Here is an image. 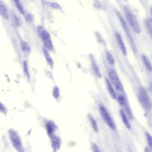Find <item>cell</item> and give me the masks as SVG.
Wrapping results in <instances>:
<instances>
[{
  "label": "cell",
  "mask_w": 152,
  "mask_h": 152,
  "mask_svg": "<svg viewBox=\"0 0 152 152\" xmlns=\"http://www.w3.org/2000/svg\"><path fill=\"white\" fill-rule=\"evenodd\" d=\"M109 75L112 84L114 86L117 91L119 92H122L124 89L123 85L116 72L113 70H110Z\"/></svg>",
  "instance_id": "6"
},
{
  "label": "cell",
  "mask_w": 152,
  "mask_h": 152,
  "mask_svg": "<svg viewBox=\"0 0 152 152\" xmlns=\"http://www.w3.org/2000/svg\"><path fill=\"white\" fill-rule=\"evenodd\" d=\"M142 58L145 67L148 71L151 72L152 71V66L150 60L148 59V58L145 55H143Z\"/></svg>",
  "instance_id": "16"
},
{
  "label": "cell",
  "mask_w": 152,
  "mask_h": 152,
  "mask_svg": "<svg viewBox=\"0 0 152 152\" xmlns=\"http://www.w3.org/2000/svg\"><path fill=\"white\" fill-rule=\"evenodd\" d=\"M21 50L25 53H29L31 52V49L29 45L25 42H21L20 43Z\"/></svg>",
  "instance_id": "18"
},
{
  "label": "cell",
  "mask_w": 152,
  "mask_h": 152,
  "mask_svg": "<svg viewBox=\"0 0 152 152\" xmlns=\"http://www.w3.org/2000/svg\"><path fill=\"white\" fill-rule=\"evenodd\" d=\"M23 70L25 75L27 77L28 79H29V74L28 72V67L26 61H24L23 62Z\"/></svg>",
  "instance_id": "22"
},
{
  "label": "cell",
  "mask_w": 152,
  "mask_h": 152,
  "mask_svg": "<svg viewBox=\"0 0 152 152\" xmlns=\"http://www.w3.org/2000/svg\"><path fill=\"white\" fill-rule=\"evenodd\" d=\"M51 146L53 151L56 152L60 150L61 147V140L58 137L54 135L50 137Z\"/></svg>",
  "instance_id": "7"
},
{
  "label": "cell",
  "mask_w": 152,
  "mask_h": 152,
  "mask_svg": "<svg viewBox=\"0 0 152 152\" xmlns=\"http://www.w3.org/2000/svg\"><path fill=\"white\" fill-rule=\"evenodd\" d=\"M146 137L148 141V143L150 145V147L152 150V137L149 133H146Z\"/></svg>",
  "instance_id": "24"
},
{
  "label": "cell",
  "mask_w": 152,
  "mask_h": 152,
  "mask_svg": "<svg viewBox=\"0 0 152 152\" xmlns=\"http://www.w3.org/2000/svg\"><path fill=\"white\" fill-rule=\"evenodd\" d=\"M46 129L47 134L50 138L54 135V133L56 131L57 127L53 121H49L46 123Z\"/></svg>",
  "instance_id": "8"
},
{
  "label": "cell",
  "mask_w": 152,
  "mask_h": 152,
  "mask_svg": "<svg viewBox=\"0 0 152 152\" xmlns=\"http://www.w3.org/2000/svg\"><path fill=\"white\" fill-rule=\"evenodd\" d=\"M37 31L38 36L42 40L45 48L48 50L53 51L54 50V46L49 32L44 30L40 26L37 27Z\"/></svg>",
  "instance_id": "2"
},
{
  "label": "cell",
  "mask_w": 152,
  "mask_h": 152,
  "mask_svg": "<svg viewBox=\"0 0 152 152\" xmlns=\"http://www.w3.org/2000/svg\"><path fill=\"white\" fill-rule=\"evenodd\" d=\"M43 51L45 57L47 62L50 65V66L53 68L54 66V62H53V60L48 50L46 48H45L43 49Z\"/></svg>",
  "instance_id": "15"
},
{
  "label": "cell",
  "mask_w": 152,
  "mask_h": 152,
  "mask_svg": "<svg viewBox=\"0 0 152 152\" xmlns=\"http://www.w3.org/2000/svg\"><path fill=\"white\" fill-rule=\"evenodd\" d=\"M116 37L121 52H122V53H123L124 55H126L127 50L126 46H125V44H124L123 40H122V38H121V36L120 35L119 33H116Z\"/></svg>",
  "instance_id": "11"
},
{
  "label": "cell",
  "mask_w": 152,
  "mask_h": 152,
  "mask_svg": "<svg viewBox=\"0 0 152 152\" xmlns=\"http://www.w3.org/2000/svg\"><path fill=\"white\" fill-rule=\"evenodd\" d=\"M9 137L12 144L15 150L18 152H24L22 143L18 133L13 129L9 131Z\"/></svg>",
  "instance_id": "3"
},
{
  "label": "cell",
  "mask_w": 152,
  "mask_h": 152,
  "mask_svg": "<svg viewBox=\"0 0 152 152\" xmlns=\"http://www.w3.org/2000/svg\"><path fill=\"white\" fill-rule=\"evenodd\" d=\"M92 149L93 152H101L98 146L94 143L92 144Z\"/></svg>",
  "instance_id": "26"
},
{
  "label": "cell",
  "mask_w": 152,
  "mask_h": 152,
  "mask_svg": "<svg viewBox=\"0 0 152 152\" xmlns=\"http://www.w3.org/2000/svg\"><path fill=\"white\" fill-rule=\"evenodd\" d=\"M34 17L31 13H27L25 17V19L27 22H31L34 20Z\"/></svg>",
  "instance_id": "23"
},
{
  "label": "cell",
  "mask_w": 152,
  "mask_h": 152,
  "mask_svg": "<svg viewBox=\"0 0 152 152\" xmlns=\"http://www.w3.org/2000/svg\"><path fill=\"white\" fill-rule=\"evenodd\" d=\"M88 118L89 119V121L91 123V126L93 128V129L95 132L97 133L98 131V126H97V123L96 121L94 119L93 116L91 115H88Z\"/></svg>",
  "instance_id": "17"
},
{
  "label": "cell",
  "mask_w": 152,
  "mask_h": 152,
  "mask_svg": "<svg viewBox=\"0 0 152 152\" xmlns=\"http://www.w3.org/2000/svg\"><path fill=\"white\" fill-rule=\"evenodd\" d=\"M13 1H14V3H15V4L16 5V7H17V9L22 14H24L25 11H24V9H23L19 0H13Z\"/></svg>",
  "instance_id": "19"
},
{
  "label": "cell",
  "mask_w": 152,
  "mask_h": 152,
  "mask_svg": "<svg viewBox=\"0 0 152 152\" xmlns=\"http://www.w3.org/2000/svg\"><path fill=\"white\" fill-rule=\"evenodd\" d=\"M151 16H152V19H151V21L152 22V7H151Z\"/></svg>",
  "instance_id": "31"
},
{
  "label": "cell",
  "mask_w": 152,
  "mask_h": 152,
  "mask_svg": "<svg viewBox=\"0 0 152 152\" xmlns=\"http://www.w3.org/2000/svg\"><path fill=\"white\" fill-rule=\"evenodd\" d=\"M120 113L121 117L124 125H125L127 128L128 129H131V126H130V123H129V121L127 116L126 115L125 112L123 110H120Z\"/></svg>",
  "instance_id": "14"
},
{
  "label": "cell",
  "mask_w": 152,
  "mask_h": 152,
  "mask_svg": "<svg viewBox=\"0 0 152 152\" xmlns=\"http://www.w3.org/2000/svg\"><path fill=\"white\" fill-rule=\"evenodd\" d=\"M92 66H93V70H94V73L98 77H101V73H100L99 68H98V66H97L96 63L93 62V64H92Z\"/></svg>",
  "instance_id": "20"
},
{
  "label": "cell",
  "mask_w": 152,
  "mask_h": 152,
  "mask_svg": "<svg viewBox=\"0 0 152 152\" xmlns=\"http://www.w3.org/2000/svg\"><path fill=\"white\" fill-rule=\"evenodd\" d=\"M99 110L102 118L104 121L109 126V127L113 130L116 129V126L114 124V121L113 120L107 111L104 106L100 105L99 106Z\"/></svg>",
  "instance_id": "5"
},
{
  "label": "cell",
  "mask_w": 152,
  "mask_h": 152,
  "mask_svg": "<svg viewBox=\"0 0 152 152\" xmlns=\"http://www.w3.org/2000/svg\"><path fill=\"white\" fill-rule=\"evenodd\" d=\"M125 11L127 19L134 31L137 34H140L141 32V29L139 23H138L130 10L127 7H125Z\"/></svg>",
  "instance_id": "4"
},
{
  "label": "cell",
  "mask_w": 152,
  "mask_h": 152,
  "mask_svg": "<svg viewBox=\"0 0 152 152\" xmlns=\"http://www.w3.org/2000/svg\"><path fill=\"white\" fill-rule=\"evenodd\" d=\"M51 6L52 8H54L55 9H57V10H60L61 9L60 6L56 2H53L51 4Z\"/></svg>",
  "instance_id": "27"
},
{
  "label": "cell",
  "mask_w": 152,
  "mask_h": 152,
  "mask_svg": "<svg viewBox=\"0 0 152 152\" xmlns=\"http://www.w3.org/2000/svg\"><path fill=\"white\" fill-rule=\"evenodd\" d=\"M106 58H107V60L109 61L110 64L111 65H114V63H115L114 58L110 53L108 51L106 52Z\"/></svg>",
  "instance_id": "21"
},
{
  "label": "cell",
  "mask_w": 152,
  "mask_h": 152,
  "mask_svg": "<svg viewBox=\"0 0 152 152\" xmlns=\"http://www.w3.org/2000/svg\"><path fill=\"white\" fill-rule=\"evenodd\" d=\"M117 14H118V16L119 17V18L121 22V24H122V27H123V29H124V31H125V33H126V34L128 38L129 39V38L132 37V36L130 35L129 29L128 27L127 26L125 20L124 19L123 17H122V16H121V14L119 12H117Z\"/></svg>",
  "instance_id": "12"
},
{
  "label": "cell",
  "mask_w": 152,
  "mask_h": 152,
  "mask_svg": "<svg viewBox=\"0 0 152 152\" xmlns=\"http://www.w3.org/2000/svg\"><path fill=\"white\" fill-rule=\"evenodd\" d=\"M106 84H107V87H108V91H109L111 96L113 99H117V98H118V96H117L116 91L114 90V88H113L110 81L107 78L106 79Z\"/></svg>",
  "instance_id": "13"
},
{
  "label": "cell",
  "mask_w": 152,
  "mask_h": 152,
  "mask_svg": "<svg viewBox=\"0 0 152 152\" xmlns=\"http://www.w3.org/2000/svg\"><path fill=\"white\" fill-rule=\"evenodd\" d=\"M138 100L142 108L145 110L151 111L152 109V103L146 90L143 87L138 90Z\"/></svg>",
  "instance_id": "1"
},
{
  "label": "cell",
  "mask_w": 152,
  "mask_h": 152,
  "mask_svg": "<svg viewBox=\"0 0 152 152\" xmlns=\"http://www.w3.org/2000/svg\"><path fill=\"white\" fill-rule=\"evenodd\" d=\"M150 89L152 94V83L151 84V86H150Z\"/></svg>",
  "instance_id": "30"
},
{
  "label": "cell",
  "mask_w": 152,
  "mask_h": 152,
  "mask_svg": "<svg viewBox=\"0 0 152 152\" xmlns=\"http://www.w3.org/2000/svg\"><path fill=\"white\" fill-rule=\"evenodd\" d=\"M0 112L2 113L6 112V109H5V107L1 103H0Z\"/></svg>",
  "instance_id": "28"
},
{
  "label": "cell",
  "mask_w": 152,
  "mask_h": 152,
  "mask_svg": "<svg viewBox=\"0 0 152 152\" xmlns=\"http://www.w3.org/2000/svg\"><path fill=\"white\" fill-rule=\"evenodd\" d=\"M0 15L6 20H8L10 18L9 12L5 4L0 0Z\"/></svg>",
  "instance_id": "10"
},
{
  "label": "cell",
  "mask_w": 152,
  "mask_h": 152,
  "mask_svg": "<svg viewBox=\"0 0 152 152\" xmlns=\"http://www.w3.org/2000/svg\"><path fill=\"white\" fill-rule=\"evenodd\" d=\"M145 152H152V150L149 147H146L145 150Z\"/></svg>",
  "instance_id": "29"
},
{
  "label": "cell",
  "mask_w": 152,
  "mask_h": 152,
  "mask_svg": "<svg viewBox=\"0 0 152 152\" xmlns=\"http://www.w3.org/2000/svg\"><path fill=\"white\" fill-rule=\"evenodd\" d=\"M125 1H126V0H125Z\"/></svg>",
  "instance_id": "32"
},
{
  "label": "cell",
  "mask_w": 152,
  "mask_h": 152,
  "mask_svg": "<svg viewBox=\"0 0 152 152\" xmlns=\"http://www.w3.org/2000/svg\"><path fill=\"white\" fill-rule=\"evenodd\" d=\"M117 99H118V102L119 104L125 108L127 113L128 115L129 118L130 119H132V113H131V111H130L129 108L127 106L126 102V98H125V96H124L122 95H120L118 96Z\"/></svg>",
  "instance_id": "9"
},
{
  "label": "cell",
  "mask_w": 152,
  "mask_h": 152,
  "mask_svg": "<svg viewBox=\"0 0 152 152\" xmlns=\"http://www.w3.org/2000/svg\"><path fill=\"white\" fill-rule=\"evenodd\" d=\"M53 95L55 98H58L59 96V88L57 87H55L53 89Z\"/></svg>",
  "instance_id": "25"
}]
</instances>
